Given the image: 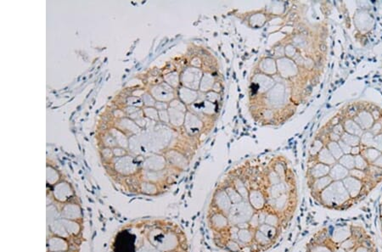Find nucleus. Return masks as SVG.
<instances>
[{
  "label": "nucleus",
  "instance_id": "f257e3e1",
  "mask_svg": "<svg viewBox=\"0 0 382 252\" xmlns=\"http://www.w3.org/2000/svg\"><path fill=\"white\" fill-rule=\"evenodd\" d=\"M142 227L143 237L159 252H187L186 236L176 224L156 220Z\"/></svg>",
  "mask_w": 382,
  "mask_h": 252
},
{
  "label": "nucleus",
  "instance_id": "f03ea898",
  "mask_svg": "<svg viewBox=\"0 0 382 252\" xmlns=\"http://www.w3.org/2000/svg\"><path fill=\"white\" fill-rule=\"evenodd\" d=\"M83 243L75 239H67L47 233L46 250L47 252H80Z\"/></svg>",
  "mask_w": 382,
  "mask_h": 252
},
{
  "label": "nucleus",
  "instance_id": "7ed1b4c3",
  "mask_svg": "<svg viewBox=\"0 0 382 252\" xmlns=\"http://www.w3.org/2000/svg\"><path fill=\"white\" fill-rule=\"evenodd\" d=\"M338 244L335 242L327 230H319L315 233L308 246L307 252H337Z\"/></svg>",
  "mask_w": 382,
  "mask_h": 252
},
{
  "label": "nucleus",
  "instance_id": "20e7f679",
  "mask_svg": "<svg viewBox=\"0 0 382 252\" xmlns=\"http://www.w3.org/2000/svg\"><path fill=\"white\" fill-rule=\"evenodd\" d=\"M255 210L248 201H243L241 203L233 205L228 214V219L233 226H237L241 223H248L252 217Z\"/></svg>",
  "mask_w": 382,
  "mask_h": 252
},
{
  "label": "nucleus",
  "instance_id": "39448f33",
  "mask_svg": "<svg viewBox=\"0 0 382 252\" xmlns=\"http://www.w3.org/2000/svg\"><path fill=\"white\" fill-rule=\"evenodd\" d=\"M207 223L210 229L214 233H228L231 227L227 215L219 210L210 208L207 215Z\"/></svg>",
  "mask_w": 382,
  "mask_h": 252
},
{
  "label": "nucleus",
  "instance_id": "423d86ee",
  "mask_svg": "<svg viewBox=\"0 0 382 252\" xmlns=\"http://www.w3.org/2000/svg\"><path fill=\"white\" fill-rule=\"evenodd\" d=\"M59 207L61 210V218L84 223V209L77 197L73 199L72 201Z\"/></svg>",
  "mask_w": 382,
  "mask_h": 252
},
{
  "label": "nucleus",
  "instance_id": "0eeeda50",
  "mask_svg": "<svg viewBox=\"0 0 382 252\" xmlns=\"http://www.w3.org/2000/svg\"><path fill=\"white\" fill-rule=\"evenodd\" d=\"M76 198L75 192L69 184H60L55 187L52 194V199L55 204L58 206H62L64 204L67 203L69 201H72Z\"/></svg>",
  "mask_w": 382,
  "mask_h": 252
},
{
  "label": "nucleus",
  "instance_id": "6e6552de",
  "mask_svg": "<svg viewBox=\"0 0 382 252\" xmlns=\"http://www.w3.org/2000/svg\"><path fill=\"white\" fill-rule=\"evenodd\" d=\"M233 203L228 197V194L225 190H219L216 193L212 199V204L211 208L213 210H219L220 212L228 216L231 210Z\"/></svg>",
  "mask_w": 382,
  "mask_h": 252
},
{
  "label": "nucleus",
  "instance_id": "1a4fd4ad",
  "mask_svg": "<svg viewBox=\"0 0 382 252\" xmlns=\"http://www.w3.org/2000/svg\"><path fill=\"white\" fill-rule=\"evenodd\" d=\"M61 221L71 239L84 242V223L63 218H61Z\"/></svg>",
  "mask_w": 382,
  "mask_h": 252
},
{
  "label": "nucleus",
  "instance_id": "9d476101",
  "mask_svg": "<svg viewBox=\"0 0 382 252\" xmlns=\"http://www.w3.org/2000/svg\"><path fill=\"white\" fill-rule=\"evenodd\" d=\"M248 202L255 211H260L265 209L267 205V197L259 190H251L248 194Z\"/></svg>",
  "mask_w": 382,
  "mask_h": 252
},
{
  "label": "nucleus",
  "instance_id": "9b49d317",
  "mask_svg": "<svg viewBox=\"0 0 382 252\" xmlns=\"http://www.w3.org/2000/svg\"><path fill=\"white\" fill-rule=\"evenodd\" d=\"M274 241L267 237L264 233H262L260 230H255L254 232V239L250 248H255L256 251H265L269 249L270 246L273 245Z\"/></svg>",
  "mask_w": 382,
  "mask_h": 252
},
{
  "label": "nucleus",
  "instance_id": "f8f14e48",
  "mask_svg": "<svg viewBox=\"0 0 382 252\" xmlns=\"http://www.w3.org/2000/svg\"><path fill=\"white\" fill-rule=\"evenodd\" d=\"M47 230H48V233L60 236V237H62V238H65V239H71V236L69 235V233H67V231L65 228L64 224L61 221V218L55 220L53 223H49V224H47Z\"/></svg>",
  "mask_w": 382,
  "mask_h": 252
},
{
  "label": "nucleus",
  "instance_id": "ddd939ff",
  "mask_svg": "<svg viewBox=\"0 0 382 252\" xmlns=\"http://www.w3.org/2000/svg\"><path fill=\"white\" fill-rule=\"evenodd\" d=\"M351 235H352L351 225L350 226L345 225V226L337 227L331 236L335 242L339 245L340 243L344 242L345 240L349 239Z\"/></svg>",
  "mask_w": 382,
  "mask_h": 252
},
{
  "label": "nucleus",
  "instance_id": "4468645a",
  "mask_svg": "<svg viewBox=\"0 0 382 252\" xmlns=\"http://www.w3.org/2000/svg\"><path fill=\"white\" fill-rule=\"evenodd\" d=\"M254 230L248 229H240L238 231V242L241 244L243 247L252 245L254 239Z\"/></svg>",
  "mask_w": 382,
  "mask_h": 252
},
{
  "label": "nucleus",
  "instance_id": "2eb2a0df",
  "mask_svg": "<svg viewBox=\"0 0 382 252\" xmlns=\"http://www.w3.org/2000/svg\"><path fill=\"white\" fill-rule=\"evenodd\" d=\"M60 218H61V210L58 205L55 202L47 205V224Z\"/></svg>",
  "mask_w": 382,
  "mask_h": 252
},
{
  "label": "nucleus",
  "instance_id": "dca6fc26",
  "mask_svg": "<svg viewBox=\"0 0 382 252\" xmlns=\"http://www.w3.org/2000/svg\"><path fill=\"white\" fill-rule=\"evenodd\" d=\"M257 230H260L262 233H264L267 237H269L273 241H275L279 238V233H280L279 229H277L275 227L270 226L265 223L260 225Z\"/></svg>",
  "mask_w": 382,
  "mask_h": 252
},
{
  "label": "nucleus",
  "instance_id": "f3484780",
  "mask_svg": "<svg viewBox=\"0 0 382 252\" xmlns=\"http://www.w3.org/2000/svg\"><path fill=\"white\" fill-rule=\"evenodd\" d=\"M265 224H268L270 226L275 227L277 229L281 230V227L283 226V222L278 214L273 212V211L267 210Z\"/></svg>",
  "mask_w": 382,
  "mask_h": 252
},
{
  "label": "nucleus",
  "instance_id": "a211bd4d",
  "mask_svg": "<svg viewBox=\"0 0 382 252\" xmlns=\"http://www.w3.org/2000/svg\"><path fill=\"white\" fill-rule=\"evenodd\" d=\"M244 247L236 240L228 239L225 245V249L229 252H241Z\"/></svg>",
  "mask_w": 382,
  "mask_h": 252
},
{
  "label": "nucleus",
  "instance_id": "6ab92c4d",
  "mask_svg": "<svg viewBox=\"0 0 382 252\" xmlns=\"http://www.w3.org/2000/svg\"><path fill=\"white\" fill-rule=\"evenodd\" d=\"M249 224V228L250 230H257L259 226H260V221H259V214L258 211H255L252 217H250V221L248 222Z\"/></svg>",
  "mask_w": 382,
  "mask_h": 252
},
{
  "label": "nucleus",
  "instance_id": "aec40b11",
  "mask_svg": "<svg viewBox=\"0 0 382 252\" xmlns=\"http://www.w3.org/2000/svg\"><path fill=\"white\" fill-rule=\"evenodd\" d=\"M380 217H381V221L382 222V203L380 207Z\"/></svg>",
  "mask_w": 382,
  "mask_h": 252
},
{
  "label": "nucleus",
  "instance_id": "412c9836",
  "mask_svg": "<svg viewBox=\"0 0 382 252\" xmlns=\"http://www.w3.org/2000/svg\"><path fill=\"white\" fill-rule=\"evenodd\" d=\"M320 49H321L322 51H325V50H326V46L325 45L320 46Z\"/></svg>",
  "mask_w": 382,
  "mask_h": 252
},
{
  "label": "nucleus",
  "instance_id": "4be33fe9",
  "mask_svg": "<svg viewBox=\"0 0 382 252\" xmlns=\"http://www.w3.org/2000/svg\"></svg>",
  "mask_w": 382,
  "mask_h": 252
},
{
  "label": "nucleus",
  "instance_id": "5701e85b",
  "mask_svg": "<svg viewBox=\"0 0 382 252\" xmlns=\"http://www.w3.org/2000/svg\"></svg>",
  "mask_w": 382,
  "mask_h": 252
}]
</instances>
